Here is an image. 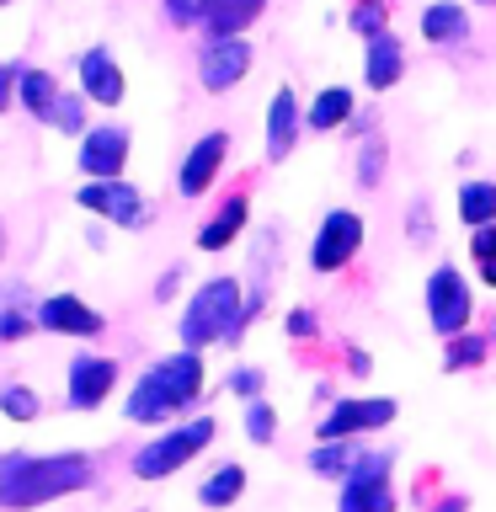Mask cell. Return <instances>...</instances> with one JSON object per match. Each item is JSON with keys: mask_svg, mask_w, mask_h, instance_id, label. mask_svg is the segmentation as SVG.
<instances>
[{"mask_svg": "<svg viewBox=\"0 0 496 512\" xmlns=\"http://www.w3.org/2000/svg\"><path fill=\"white\" fill-rule=\"evenodd\" d=\"M363 246V214H352V208H331L326 219H320V230L310 240V267L315 272H342L352 256Z\"/></svg>", "mask_w": 496, "mask_h": 512, "instance_id": "cell-8", "label": "cell"}, {"mask_svg": "<svg viewBox=\"0 0 496 512\" xmlns=\"http://www.w3.org/2000/svg\"><path fill=\"white\" fill-rule=\"evenodd\" d=\"M347 368H352V374H358V379H368V368H374V358H368V352H358V347H352V352H347Z\"/></svg>", "mask_w": 496, "mask_h": 512, "instance_id": "cell-40", "label": "cell"}, {"mask_svg": "<svg viewBox=\"0 0 496 512\" xmlns=\"http://www.w3.org/2000/svg\"><path fill=\"white\" fill-rule=\"evenodd\" d=\"M470 315H475V299H470V283H464V272L459 267H432V278H427V320H432V331L438 336H464L470 331Z\"/></svg>", "mask_w": 496, "mask_h": 512, "instance_id": "cell-6", "label": "cell"}, {"mask_svg": "<svg viewBox=\"0 0 496 512\" xmlns=\"http://www.w3.org/2000/svg\"><path fill=\"white\" fill-rule=\"evenodd\" d=\"M475 272H480V283H491V288H496V262H486V267H475Z\"/></svg>", "mask_w": 496, "mask_h": 512, "instance_id": "cell-42", "label": "cell"}, {"mask_svg": "<svg viewBox=\"0 0 496 512\" xmlns=\"http://www.w3.org/2000/svg\"><path fill=\"white\" fill-rule=\"evenodd\" d=\"M272 432H278L272 406H267V400H251V406H246V438L251 443H272Z\"/></svg>", "mask_w": 496, "mask_h": 512, "instance_id": "cell-32", "label": "cell"}, {"mask_svg": "<svg viewBox=\"0 0 496 512\" xmlns=\"http://www.w3.org/2000/svg\"><path fill=\"white\" fill-rule=\"evenodd\" d=\"M112 384H118V363L102 358V352H75V358H70V390H64V400H70L75 411H96V406L112 395Z\"/></svg>", "mask_w": 496, "mask_h": 512, "instance_id": "cell-12", "label": "cell"}, {"mask_svg": "<svg viewBox=\"0 0 496 512\" xmlns=\"http://www.w3.org/2000/svg\"><path fill=\"white\" fill-rule=\"evenodd\" d=\"M38 326V299L27 283H6L0 288V342H22Z\"/></svg>", "mask_w": 496, "mask_h": 512, "instance_id": "cell-19", "label": "cell"}, {"mask_svg": "<svg viewBox=\"0 0 496 512\" xmlns=\"http://www.w3.org/2000/svg\"><path fill=\"white\" fill-rule=\"evenodd\" d=\"M470 502H464V496H448V502H438V512H464Z\"/></svg>", "mask_w": 496, "mask_h": 512, "instance_id": "cell-41", "label": "cell"}, {"mask_svg": "<svg viewBox=\"0 0 496 512\" xmlns=\"http://www.w3.org/2000/svg\"><path fill=\"white\" fill-rule=\"evenodd\" d=\"M0 6H11V0H0Z\"/></svg>", "mask_w": 496, "mask_h": 512, "instance_id": "cell-45", "label": "cell"}, {"mask_svg": "<svg viewBox=\"0 0 496 512\" xmlns=\"http://www.w3.org/2000/svg\"><path fill=\"white\" fill-rule=\"evenodd\" d=\"M214 432H219L214 416H198V422H182V427L160 432V438H150L134 454V475L139 480H166L171 470H182L192 454H203V448L214 443Z\"/></svg>", "mask_w": 496, "mask_h": 512, "instance_id": "cell-4", "label": "cell"}, {"mask_svg": "<svg viewBox=\"0 0 496 512\" xmlns=\"http://www.w3.org/2000/svg\"><path fill=\"white\" fill-rule=\"evenodd\" d=\"M246 219H251V203H246V192H235V198H224V208L198 230V246L203 251H224L240 230H246Z\"/></svg>", "mask_w": 496, "mask_h": 512, "instance_id": "cell-21", "label": "cell"}, {"mask_svg": "<svg viewBox=\"0 0 496 512\" xmlns=\"http://www.w3.org/2000/svg\"><path fill=\"white\" fill-rule=\"evenodd\" d=\"M240 491H246V470H240V464H219V470L198 486V502L203 507H235Z\"/></svg>", "mask_w": 496, "mask_h": 512, "instance_id": "cell-24", "label": "cell"}, {"mask_svg": "<svg viewBox=\"0 0 496 512\" xmlns=\"http://www.w3.org/2000/svg\"><path fill=\"white\" fill-rule=\"evenodd\" d=\"M267 11V0H203L198 27L208 38H246V27Z\"/></svg>", "mask_w": 496, "mask_h": 512, "instance_id": "cell-17", "label": "cell"}, {"mask_svg": "<svg viewBox=\"0 0 496 512\" xmlns=\"http://www.w3.org/2000/svg\"><path fill=\"white\" fill-rule=\"evenodd\" d=\"M422 38L438 43V48H448V43H470V16H464L459 0H432V6L422 11Z\"/></svg>", "mask_w": 496, "mask_h": 512, "instance_id": "cell-20", "label": "cell"}, {"mask_svg": "<svg viewBox=\"0 0 496 512\" xmlns=\"http://www.w3.org/2000/svg\"><path fill=\"white\" fill-rule=\"evenodd\" d=\"M0 411L11 416V422H32V416L43 411V400L27 390V384H0Z\"/></svg>", "mask_w": 496, "mask_h": 512, "instance_id": "cell-30", "label": "cell"}, {"mask_svg": "<svg viewBox=\"0 0 496 512\" xmlns=\"http://www.w3.org/2000/svg\"><path fill=\"white\" fill-rule=\"evenodd\" d=\"M299 128H304L299 96H294V86H278V91H272V102H267V160H288Z\"/></svg>", "mask_w": 496, "mask_h": 512, "instance_id": "cell-16", "label": "cell"}, {"mask_svg": "<svg viewBox=\"0 0 496 512\" xmlns=\"http://www.w3.org/2000/svg\"><path fill=\"white\" fill-rule=\"evenodd\" d=\"M427 235H432V224H427V203L416 198V203H411V240H427Z\"/></svg>", "mask_w": 496, "mask_h": 512, "instance_id": "cell-38", "label": "cell"}, {"mask_svg": "<svg viewBox=\"0 0 496 512\" xmlns=\"http://www.w3.org/2000/svg\"><path fill=\"white\" fill-rule=\"evenodd\" d=\"M80 96L96 107H118L123 102V70L107 48H86L80 54Z\"/></svg>", "mask_w": 496, "mask_h": 512, "instance_id": "cell-15", "label": "cell"}, {"mask_svg": "<svg viewBox=\"0 0 496 512\" xmlns=\"http://www.w3.org/2000/svg\"><path fill=\"white\" fill-rule=\"evenodd\" d=\"M384 22H390V6H384V0H358V6L347 11V27L358 32V38H368V43H374V38H384V32H390Z\"/></svg>", "mask_w": 496, "mask_h": 512, "instance_id": "cell-28", "label": "cell"}, {"mask_svg": "<svg viewBox=\"0 0 496 512\" xmlns=\"http://www.w3.org/2000/svg\"><path fill=\"white\" fill-rule=\"evenodd\" d=\"M395 400L390 395H347V400H336V406L326 411V422H320V443H352V438H363V432H379V427H395Z\"/></svg>", "mask_w": 496, "mask_h": 512, "instance_id": "cell-7", "label": "cell"}, {"mask_svg": "<svg viewBox=\"0 0 496 512\" xmlns=\"http://www.w3.org/2000/svg\"><path fill=\"white\" fill-rule=\"evenodd\" d=\"M315 331H320L315 310H288V336H294V342H310Z\"/></svg>", "mask_w": 496, "mask_h": 512, "instance_id": "cell-35", "label": "cell"}, {"mask_svg": "<svg viewBox=\"0 0 496 512\" xmlns=\"http://www.w3.org/2000/svg\"><path fill=\"white\" fill-rule=\"evenodd\" d=\"M0 256H6V230H0Z\"/></svg>", "mask_w": 496, "mask_h": 512, "instance_id": "cell-43", "label": "cell"}, {"mask_svg": "<svg viewBox=\"0 0 496 512\" xmlns=\"http://www.w3.org/2000/svg\"><path fill=\"white\" fill-rule=\"evenodd\" d=\"M240 310H246V288H240L235 278H208L198 294L187 299L182 310V342L187 352H203L214 342H240Z\"/></svg>", "mask_w": 496, "mask_h": 512, "instance_id": "cell-3", "label": "cell"}, {"mask_svg": "<svg viewBox=\"0 0 496 512\" xmlns=\"http://www.w3.org/2000/svg\"><path fill=\"white\" fill-rule=\"evenodd\" d=\"M224 155H230V134H224V128H214V134H203L198 144H192L187 160H182V171H176V187H182V198H203V192L214 187Z\"/></svg>", "mask_w": 496, "mask_h": 512, "instance_id": "cell-13", "label": "cell"}, {"mask_svg": "<svg viewBox=\"0 0 496 512\" xmlns=\"http://www.w3.org/2000/svg\"><path fill=\"white\" fill-rule=\"evenodd\" d=\"M262 384H267L262 368H235V374H230V390L246 395V400H262Z\"/></svg>", "mask_w": 496, "mask_h": 512, "instance_id": "cell-33", "label": "cell"}, {"mask_svg": "<svg viewBox=\"0 0 496 512\" xmlns=\"http://www.w3.org/2000/svg\"><path fill=\"white\" fill-rule=\"evenodd\" d=\"M384 182V139L368 134L358 150V187H379Z\"/></svg>", "mask_w": 496, "mask_h": 512, "instance_id": "cell-31", "label": "cell"}, {"mask_svg": "<svg viewBox=\"0 0 496 512\" xmlns=\"http://www.w3.org/2000/svg\"><path fill=\"white\" fill-rule=\"evenodd\" d=\"M459 219L470 224V230L496 224V182H464L459 187Z\"/></svg>", "mask_w": 496, "mask_h": 512, "instance_id": "cell-23", "label": "cell"}, {"mask_svg": "<svg viewBox=\"0 0 496 512\" xmlns=\"http://www.w3.org/2000/svg\"><path fill=\"white\" fill-rule=\"evenodd\" d=\"M480 6H496V0H480Z\"/></svg>", "mask_w": 496, "mask_h": 512, "instance_id": "cell-44", "label": "cell"}, {"mask_svg": "<svg viewBox=\"0 0 496 512\" xmlns=\"http://www.w3.org/2000/svg\"><path fill=\"white\" fill-rule=\"evenodd\" d=\"M16 86H22V64H0V112L16 102Z\"/></svg>", "mask_w": 496, "mask_h": 512, "instance_id": "cell-36", "label": "cell"}, {"mask_svg": "<svg viewBox=\"0 0 496 512\" xmlns=\"http://www.w3.org/2000/svg\"><path fill=\"white\" fill-rule=\"evenodd\" d=\"M400 75H406V43L395 32H384V38L363 48V80H368V91H390Z\"/></svg>", "mask_w": 496, "mask_h": 512, "instance_id": "cell-18", "label": "cell"}, {"mask_svg": "<svg viewBox=\"0 0 496 512\" xmlns=\"http://www.w3.org/2000/svg\"><path fill=\"white\" fill-rule=\"evenodd\" d=\"M251 70V43L246 38H208L198 48V80L203 91H230Z\"/></svg>", "mask_w": 496, "mask_h": 512, "instance_id": "cell-11", "label": "cell"}, {"mask_svg": "<svg viewBox=\"0 0 496 512\" xmlns=\"http://www.w3.org/2000/svg\"><path fill=\"white\" fill-rule=\"evenodd\" d=\"M491 358V336H475V331H464V336H454V342L443 347V368L448 374H459V368H480Z\"/></svg>", "mask_w": 496, "mask_h": 512, "instance_id": "cell-27", "label": "cell"}, {"mask_svg": "<svg viewBox=\"0 0 496 512\" xmlns=\"http://www.w3.org/2000/svg\"><path fill=\"white\" fill-rule=\"evenodd\" d=\"M198 11H203V0H166V16L176 27H192V22H198Z\"/></svg>", "mask_w": 496, "mask_h": 512, "instance_id": "cell-37", "label": "cell"}, {"mask_svg": "<svg viewBox=\"0 0 496 512\" xmlns=\"http://www.w3.org/2000/svg\"><path fill=\"white\" fill-rule=\"evenodd\" d=\"M176 283H182V267H171L166 278L155 283V299H171V294H176Z\"/></svg>", "mask_w": 496, "mask_h": 512, "instance_id": "cell-39", "label": "cell"}, {"mask_svg": "<svg viewBox=\"0 0 496 512\" xmlns=\"http://www.w3.org/2000/svg\"><path fill=\"white\" fill-rule=\"evenodd\" d=\"M48 123H54L59 134H80V139H86V96H80V91H59Z\"/></svg>", "mask_w": 496, "mask_h": 512, "instance_id": "cell-29", "label": "cell"}, {"mask_svg": "<svg viewBox=\"0 0 496 512\" xmlns=\"http://www.w3.org/2000/svg\"><path fill=\"white\" fill-rule=\"evenodd\" d=\"M203 395V358L198 352H166L155 368H144L139 384L128 390V422H171Z\"/></svg>", "mask_w": 496, "mask_h": 512, "instance_id": "cell-2", "label": "cell"}, {"mask_svg": "<svg viewBox=\"0 0 496 512\" xmlns=\"http://www.w3.org/2000/svg\"><path fill=\"white\" fill-rule=\"evenodd\" d=\"M128 128L123 123H96L86 128V139H80V171L91 176V182H118V171L128 166Z\"/></svg>", "mask_w": 496, "mask_h": 512, "instance_id": "cell-10", "label": "cell"}, {"mask_svg": "<svg viewBox=\"0 0 496 512\" xmlns=\"http://www.w3.org/2000/svg\"><path fill=\"white\" fill-rule=\"evenodd\" d=\"M395 448H363L358 464L342 480V507L336 512H395V486H390Z\"/></svg>", "mask_w": 496, "mask_h": 512, "instance_id": "cell-5", "label": "cell"}, {"mask_svg": "<svg viewBox=\"0 0 496 512\" xmlns=\"http://www.w3.org/2000/svg\"><path fill=\"white\" fill-rule=\"evenodd\" d=\"M358 454H363L358 438H352V443H315L310 448V470L320 480H347V470L358 464Z\"/></svg>", "mask_w": 496, "mask_h": 512, "instance_id": "cell-25", "label": "cell"}, {"mask_svg": "<svg viewBox=\"0 0 496 512\" xmlns=\"http://www.w3.org/2000/svg\"><path fill=\"white\" fill-rule=\"evenodd\" d=\"M16 96H22V107L32 112V118L48 123V112H54V102H59V86H54V75H48V70H22Z\"/></svg>", "mask_w": 496, "mask_h": 512, "instance_id": "cell-26", "label": "cell"}, {"mask_svg": "<svg viewBox=\"0 0 496 512\" xmlns=\"http://www.w3.org/2000/svg\"><path fill=\"white\" fill-rule=\"evenodd\" d=\"M38 326L59 331V336H102V315L80 294H48L38 299Z\"/></svg>", "mask_w": 496, "mask_h": 512, "instance_id": "cell-14", "label": "cell"}, {"mask_svg": "<svg viewBox=\"0 0 496 512\" xmlns=\"http://www.w3.org/2000/svg\"><path fill=\"white\" fill-rule=\"evenodd\" d=\"M470 256H475V267L496 262V224H486V230H470Z\"/></svg>", "mask_w": 496, "mask_h": 512, "instance_id": "cell-34", "label": "cell"}, {"mask_svg": "<svg viewBox=\"0 0 496 512\" xmlns=\"http://www.w3.org/2000/svg\"><path fill=\"white\" fill-rule=\"evenodd\" d=\"M352 107H358V96H352L347 86H326L310 102V112H304V128H315V134H331V128L352 123Z\"/></svg>", "mask_w": 496, "mask_h": 512, "instance_id": "cell-22", "label": "cell"}, {"mask_svg": "<svg viewBox=\"0 0 496 512\" xmlns=\"http://www.w3.org/2000/svg\"><path fill=\"white\" fill-rule=\"evenodd\" d=\"M75 203L86 208V214L107 219V224H128V230H144V224H150V208H144L139 187H128V182H80Z\"/></svg>", "mask_w": 496, "mask_h": 512, "instance_id": "cell-9", "label": "cell"}, {"mask_svg": "<svg viewBox=\"0 0 496 512\" xmlns=\"http://www.w3.org/2000/svg\"><path fill=\"white\" fill-rule=\"evenodd\" d=\"M96 480V464L86 454H0V507L27 512L43 502H59L70 491H86Z\"/></svg>", "mask_w": 496, "mask_h": 512, "instance_id": "cell-1", "label": "cell"}]
</instances>
